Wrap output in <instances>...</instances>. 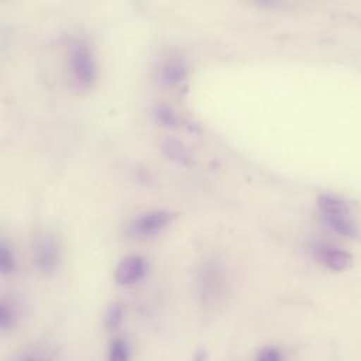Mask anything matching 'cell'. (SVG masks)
<instances>
[{"label":"cell","instance_id":"cell-1","mask_svg":"<svg viewBox=\"0 0 361 361\" xmlns=\"http://www.w3.org/2000/svg\"><path fill=\"white\" fill-rule=\"evenodd\" d=\"M69 69L73 82L80 87H90L97 78V65L92 49L82 41L72 45L69 52Z\"/></svg>","mask_w":361,"mask_h":361},{"label":"cell","instance_id":"cell-2","mask_svg":"<svg viewBox=\"0 0 361 361\" xmlns=\"http://www.w3.org/2000/svg\"><path fill=\"white\" fill-rule=\"evenodd\" d=\"M226 289L224 269L213 261H206L197 271V290L203 302L213 303L220 299Z\"/></svg>","mask_w":361,"mask_h":361},{"label":"cell","instance_id":"cell-3","mask_svg":"<svg viewBox=\"0 0 361 361\" xmlns=\"http://www.w3.org/2000/svg\"><path fill=\"white\" fill-rule=\"evenodd\" d=\"M32 262L45 274L54 272L58 268L61 262V247L54 234L45 233L35 240L32 247Z\"/></svg>","mask_w":361,"mask_h":361},{"label":"cell","instance_id":"cell-4","mask_svg":"<svg viewBox=\"0 0 361 361\" xmlns=\"http://www.w3.org/2000/svg\"><path fill=\"white\" fill-rule=\"evenodd\" d=\"M148 272V262L141 255H127L116 267L114 279L118 285H133Z\"/></svg>","mask_w":361,"mask_h":361},{"label":"cell","instance_id":"cell-5","mask_svg":"<svg viewBox=\"0 0 361 361\" xmlns=\"http://www.w3.org/2000/svg\"><path fill=\"white\" fill-rule=\"evenodd\" d=\"M172 217V213H169L168 210H152L144 213L131 224V233L140 237L155 235L171 223Z\"/></svg>","mask_w":361,"mask_h":361},{"label":"cell","instance_id":"cell-6","mask_svg":"<svg viewBox=\"0 0 361 361\" xmlns=\"http://www.w3.org/2000/svg\"><path fill=\"white\" fill-rule=\"evenodd\" d=\"M316 257L319 258L320 262H323L327 268L333 271H344L350 268L353 264V257L350 252L327 245L317 247Z\"/></svg>","mask_w":361,"mask_h":361},{"label":"cell","instance_id":"cell-7","mask_svg":"<svg viewBox=\"0 0 361 361\" xmlns=\"http://www.w3.org/2000/svg\"><path fill=\"white\" fill-rule=\"evenodd\" d=\"M188 69L180 59H166L159 68V82L165 86H178L186 79Z\"/></svg>","mask_w":361,"mask_h":361},{"label":"cell","instance_id":"cell-8","mask_svg":"<svg viewBox=\"0 0 361 361\" xmlns=\"http://www.w3.org/2000/svg\"><path fill=\"white\" fill-rule=\"evenodd\" d=\"M162 152L172 161L180 164V165H192L193 164V157L190 151L179 141L176 140H165L161 144Z\"/></svg>","mask_w":361,"mask_h":361},{"label":"cell","instance_id":"cell-9","mask_svg":"<svg viewBox=\"0 0 361 361\" xmlns=\"http://www.w3.org/2000/svg\"><path fill=\"white\" fill-rule=\"evenodd\" d=\"M317 204L320 212L323 213V217L350 214L348 204L344 200L330 195H320L317 199Z\"/></svg>","mask_w":361,"mask_h":361},{"label":"cell","instance_id":"cell-10","mask_svg":"<svg viewBox=\"0 0 361 361\" xmlns=\"http://www.w3.org/2000/svg\"><path fill=\"white\" fill-rule=\"evenodd\" d=\"M324 221L330 228H333L336 233L345 235V237H355L357 235V226L350 219V214L345 216H327L324 217Z\"/></svg>","mask_w":361,"mask_h":361},{"label":"cell","instance_id":"cell-11","mask_svg":"<svg viewBox=\"0 0 361 361\" xmlns=\"http://www.w3.org/2000/svg\"><path fill=\"white\" fill-rule=\"evenodd\" d=\"M14 265H16V259H14L13 250L10 248L7 241L4 238H1V241H0V272L3 275L11 274L14 269Z\"/></svg>","mask_w":361,"mask_h":361},{"label":"cell","instance_id":"cell-12","mask_svg":"<svg viewBox=\"0 0 361 361\" xmlns=\"http://www.w3.org/2000/svg\"><path fill=\"white\" fill-rule=\"evenodd\" d=\"M152 114L155 120L165 127H175L178 123V117L175 111L166 104H157L152 110Z\"/></svg>","mask_w":361,"mask_h":361},{"label":"cell","instance_id":"cell-13","mask_svg":"<svg viewBox=\"0 0 361 361\" xmlns=\"http://www.w3.org/2000/svg\"><path fill=\"white\" fill-rule=\"evenodd\" d=\"M130 351L126 340L117 337L111 341L109 348V361H128Z\"/></svg>","mask_w":361,"mask_h":361},{"label":"cell","instance_id":"cell-14","mask_svg":"<svg viewBox=\"0 0 361 361\" xmlns=\"http://www.w3.org/2000/svg\"><path fill=\"white\" fill-rule=\"evenodd\" d=\"M123 316H124V307H123V305H121V303H113V305L109 307L107 313H106V320H104L106 327H107L109 330H113V329L118 327L120 323H121V320H123Z\"/></svg>","mask_w":361,"mask_h":361},{"label":"cell","instance_id":"cell-15","mask_svg":"<svg viewBox=\"0 0 361 361\" xmlns=\"http://www.w3.org/2000/svg\"><path fill=\"white\" fill-rule=\"evenodd\" d=\"M16 320V310L14 307L7 302V300H1L0 305V329L4 331L7 329H10L13 326Z\"/></svg>","mask_w":361,"mask_h":361},{"label":"cell","instance_id":"cell-16","mask_svg":"<svg viewBox=\"0 0 361 361\" xmlns=\"http://www.w3.org/2000/svg\"><path fill=\"white\" fill-rule=\"evenodd\" d=\"M257 361H281V355H279L278 350H275L272 347H268V348H264L258 354Z\"/></svg>","mask_w":361,"mask_h":361},{"label":"cell","instance_id":"cell-17","mask_svg":"<svg viewBox=\"0 0 361 361\" xmlns=\"http://www.w3.org/2000/svg\"><path fill=\"white\" fill-rule=\"evenodd\" d=\"M193 361H207V355H206V353H204L203 350L197 351V353H196V355H195V360H193Z\"/></svg>","mask_w":361,"mask_h":361},{"label":"cell","instance_id":"cell-18","mask_svg":"<svg viewBox=\"0 0 361 361\" xmlns=\"http://www.w3.org/2000/svg\"><path fill=\"white\" fill-rule=\"evenodd\" d=\"M25 361H31V360H25Z\"/></svg>","mask_w":361,"mask_h":361}]
</instances>
